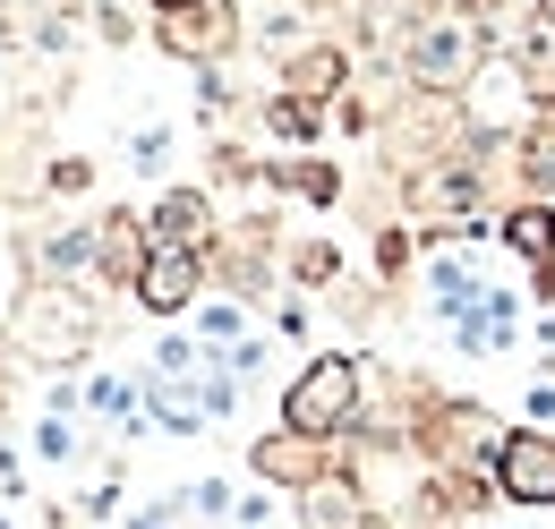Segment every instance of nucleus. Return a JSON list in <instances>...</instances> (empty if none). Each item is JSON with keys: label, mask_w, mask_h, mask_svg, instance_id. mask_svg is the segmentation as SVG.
Returning <instances> with one entry per match:
<instances>
[{"label": "nucleus", "mask_w": 555, "mask_h": 529, "mask_svg": "<svg viewBox=\"0 0 555 529\" xmlns=\"http://www.w3.org/2000/svg\"><path fill=\"white\" fill-rule=\"evenodd\" d=\"M470 52H479L470 17H427V26L411 35V68H418V86H462V77H470Z\"/></svg>", "instance_id": "obj_5"}, {"label": "nucleus", "mask_w": 555, "mask_h": 529, "mask_svg": "<svg viewBox=\"0 0 555 529\" xmlns=\"http://www.w3.org/2000/svg\"><path fill=\"white\" fill-rule=\"evenodd\" d=\"M539 17H547V35H555V0H539Z\"/></svg>", "instance_id": "obj_14"}, {"label": "nucleus", "mask_w": 555, "mask_h": 529, "mask_svg": "<svg viewBox=\"0 0 555 529\" xmlns=\"http://www.w3.org/2000/svg\"><path fill=\"white\" fill-rule=\"evenodd\" d=\"M334 86H343V52H334V43H317V52H299V61H291V94L325 103Z\"/></svg>", "instance_id": "obj_10"}, {"label": "nucleus", "mask_w": 555, "mask_h": 529, "mask_svg": "<svg viewBox=\"0 0 555 529\" xmlns=\"http://www.w3.org/2000/svg\"><path fill=\"white\" fill-rule=\"evenodd\" d=\"M299 529H367V495L350 478H317L299 487Z\"/></svg>", "instance_id": "obj_8"}, {"label": "nucleus", "mask_w": 555, "mask_h": 529, "mask_svg": "<svg viewBox=\"0 0 555 529\" xmlns=\"http://www.w3.org/2000/svg\"><path fill=\"white\" fill-rule=\"evenodd\" d=\"M129 291H138V308H154V317L197 308V291H206V248H145Z\"/></svg>", "instance_id": "obj_3"}, {"label": "nucleus", "mask_w": 555, "mask_h": 529, "mask_svg": "<svg viewBox=\"0 0 555 529\" xmlns=\"http://www.w3.org/2000/svg\"><path fill=\"white\" fill-rule=\"evenodd\" d=\"M154 9H206V0H154Z\"/></svg>", "instance_id": "obj_13"}, {"label": "nucleus", "mask_w": 555, "mask_h": 529, "mask_svg": "<svg viewBox=\"0 0 555 529\" xmlns=\"http://www.w3.org/2000/svg\"><path fill=\"white\" fill-rule=\"evenodd\" d=\"M231 35H240V17H231L222 0H206V9H163V43H171L180 61H214Z\"/></svg>", "instance_id": "obj_7"}, {"label": "nucleus", "mask_w": 555, "mask_h": 529, "mask_svg": "<svg viewBox=\"0 0 555 529\" xmlns=\"http://www.w3.org/2000/svg\"><path fill=\"white\" fill-rule=\"evenodd\" d=\"M248 469L266 478V487H317L325 478V436H308V427H282V436H257L248 444Z\"/></svg>", "instance_id": "obj_4"}, {"label": "nucleus", "mask_w": 555, "mask_h": 529, "mask_svg": "<svg viewBox=\"0 0 555 529\" xmlns=\"http://www.w3.org/2000/svg\"><path fill=\"white\" fill-rule=\"evenodd\" d=\"M214 240V205L197 189H163L145 205V248H206Z\"/></svg>", "instance_id": "obj_6"}, {"label": "nucleus", "mask_w": 555, "mask_h": 529, "mask_svg": "<svg viewBox=\"0 0 555 529\" xmlns=\"http://www.w3.org/2000/svg\"><path fill=\"white\" fill-rule=\"evenodd\" d=\"M171 163V129H138L129 137V171H163Z\"/></svg>", "instance_id": "obj_12"}, {"label": "nucleus", "mask_w": 555, "mask_h": 529, "mask_svg": "<svg viewBox=\"0 0 555 529\" xmlns=\"http://www.w3.org/2000/svg\"><path fill=\"white\" fill-rule=\"evenodd\" d=\"M504 248H521L539 273H555V205H513L504 214Z\"/></svg>", "instance_id": "obj_9"}, {"label": "nucleus", "mask_w": 555, "mask_h": 529, "mask_svg": "<svg viewBox=\"0 0 555 529\" xmlns=\"http://www.w3.org/2000/svg\"><path fill=\"white\" fill-rule=\"evenodd\" d=\"M487 469H495V495H513V504H530V513H555V436L521 427V436L495 444Z\"/></svg>", "instance_id": "obj_2"}, {"label": "nucleus", "mask_w": 555, "mask_h": 529, "mask_svg": "<svg viewBox=\"0 0 555 529\" xmlns=\"http://www.w3.org/2000/svg\"><path fill=\"white\" fill-rule=\"evenodd\" d=\"M189 513H197V521H222V513H240V495H231L222 478H197V487H189Z\"/></svg>", "instance_id": "obj_11"}, {"label": "nucleus", "mask_w": 555, "mask_h": 529, "mask_svg": "<svg viewBox=\"0 0 555 529\" xmlns=\"http://www.w3.org/2000/svg\"><path fill=\"white\" fill-rule=\"evenodd\" d=\"M359 359L350 350H325V359H308V376H291V393H282V427H308V436H343L350 418H359Z\"/></svg>", "instance_id": "obj_1"}]
</instances>
